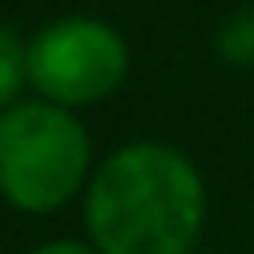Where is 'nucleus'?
Segmentation results:
<instances>
[{
  "label": "nucleus",
  "instance_id": "nucleus-1",
  "mask_svg": "<svg viewBox=\"0 0 254 254\" xmlns=\"http://www.w3.org/2000/svg\"><path fill=\"white\" fill-rule=\"evenodd\" d=\"M83 226L103 254H190L206 230L202 171L171 143H123L83 187Z\"/></svg>",
  "mask_w": 254,
  "mask_h": 254
},
{
  "label": "nucleus",
  "instance_id": "nucleus-2",
  "mask_svg": "<svg viewBox=\"0 0 254 254\" xmlns=\"http://www.w3.org/2000/svg\"><path fill=\"white\" fill-rule=\"evenodd\" d=\"M91 135L71 107L20 99L0 111V194L24 214L67 206L91 179Z\"/></svg>",
  "mask_w": 254,
  "mask_h": 254
},
{
  "label": "nucleus",
  "instance_id": "nucleus-3",
  "mask_svg": "<svg viewBox=\"0 0 254 254\" xmlns=\"http://www.w3.org/2000/svg\"><path fill=\"white\" fill-rule=\"evenodd\" d=\"M131 67V48L107 20L60 16L28 40V79L40 99L60 107H91L119 91Z\"/></svg>",
  "mask_w": 254,
  "mask_h": 254
},
{
  "label": "nucleus",
  "instance_id": "nucleus-4",
  "mask_svg": "<svg viewBox=\"0 0 254 254\" xmlns=\"http://www.w3.org/2000/svg\"><path fill=\"white\" fill-rule=\"evenodd\" d=\"M214 52L226 67H254V0L242 8H230L214 28Z\"/></svg>",
  "mask_w": 254,
  "mask_h": 254
},
{
  "label": "nucleus",
  "instance_id": "nucleus-5",
  "mask_svg": "<svg viewBox=\"0 0 254 254\" xmlns=\"http://www.w3.org/2000/svg\"><path fill=\"white\" fill-rule=\"evenodd\" d=\"M24 87H32V79H28V40L12 24H0V111L20 103Z\"/></svg>",
  "mask_w": 254,
  "mask_h": 254
},
{
  "label": "nucleus",
  "instance_id": "nucleus-6",
  "mask_svg": "<svg viewBox=\"0 0 254 254\" xmlns=\"http://www.w3.org/2000/svg\"><path fill=\"white\" fill-rule=\"evenodd\" d=\"M28 254H103V250L91 238L87 242H79V238H56V242H44V246H36Z\"/></svg>",
  "mask_w": 254,
  "mask_h": 254
}]
</instances>
